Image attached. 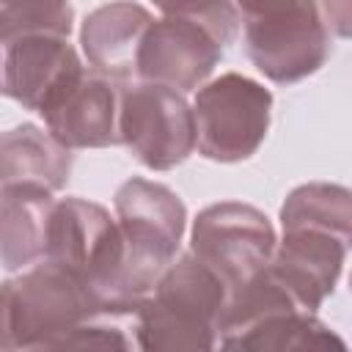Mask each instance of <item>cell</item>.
Wrapping results in <instances>:
<instances>
[{
  "label": "cell",
  "mask_w": 352,
  "mask_h": 352,
  "mask_svg": "<svg viewBox=\"0 0 352 352\" xmlns=\"http://www.w3.org/2000/svg\"><path fill=\"white\" fill-rule=\"evenodd\" d=\"M226 283L190 250L176 256L135 308V341L148 352L214 349Z\"/></svg>",
  "instance_id": "7a4b0ae2"
},
{
  "label": "cell",
  "mask_w": 352,
  "mask_h": 352,
  "mask_svg": "<svg viewBox=\"0 0 352 352\" xmlns=\"http://www.w3.org/2000/svg\"><path fill=\"white\" fill-rule=\"evenodd\" d=\"M38 116L66 148H107L118 143V91L113 80L96 72H82Z\"/></svg>",
  "instance_id": "7c38bea8"
},
{
  "label": "cell",
  "mask_w": 352,
  "mask_h": 352,
  "mask_svg": "<svg viewBox=\"0 0 352 352\" xmlns=\"http://www.w3.org/2000/svg\"><path fill=\"white\" fill-rule=\"evenodd\" d=\"M118 143L151 170H170L195 151V118L187 99L157 82L118 94Z\"/></svg>",
  "instance_id": "ba28073f"
},
{
  "label": "cell",
  "mask_w": 352,
  "mask_h": 352,
  "mask_svg": "<svg viewBox=\"0 0 352 352\" xmlns=\"http://www.w3.org/2000/svg\"><path fill=\"white\" fill-rule=\"evenodd\" d=\"M44 258L74 275L102 308L135 311L121 297L124 242L116 217L88 198H60L47 223Z\"/></svg>",
  "instance_id": "8992f818"
},
{
  "label": "cell",
  "mask_w": 352,
  "mask_h": 352,
  "mask_svg": "<svg viewBox=\"0 0 352 352\" xmlns=\"http://www.w3.org/2000/svg\"><path fill=\"white\" fill-rule=\"evenodd\" d=\"M280 239L267 261L302 311L316 314L344 272L352 228V195L341 184L308 182L280 206Z\"/></svg>",
  "instance_id": "6da1fadb"
},
{
  "label": "cell",
  "mask_w": 352,
  "mask_h": 352,
  "mask_svg": "<svg viewBox=\"0 0 352 352\" xmlns=\"http://www.w3.org/2000/svg\"><path fill=\"white\" fill-rule=\"evenodd\" d=\"M72 176V148L36 124H19L0 135V187L38 184L63 190Z\"/></svg>",
  "instance_id": "9a60e30c"
},
{
  "label": "cell",
  "mask_w": 352,
  "mask_h": 352,
  "mask_svg": "<svg viewBox=\"0 0 352 352\" xmlns=\"http://www.w3.org/2000/svg\"><path fill=\"white\" fill-rule=\"evenodd\" d=\"M154 16L132 0L94 8L80 25V47L88 66L107 80H135L138 50Z\"/></svg>",
  "instance_id": "4fadbf2b"
},
{
  "label": "cell",
  "mask_w": 352,
  "mask_h": 352,
  "mask_svg": "<svg viewBox=\"0 0 352 352\" xmlns=\"http://www.w3.org/2000/svg\"><path fill=\"white\" fill-rule=\"evenodd\" d=\"M322 19L327 30L333 28L336 36L346 38L349 36V0H322Z\"/></svg>",
  "instance_id": "ac0fdd59"
},
{
  "label": "cell",
  "mask_w": 352,
  "mask_h": 352,
  "mask_svg": "<svg viewBox=\"0 0 352 352\" xmlns=\"http://www.w3.org/2000/svg\"><path fill=\"white\" fill-rule=\"evenodd\" d=\"M85 72L69 36L25 33L0 41V94L41 113Z\"/></svg>",
  "instance_id": "30bf717a"
},
{
  "label": "cell",
  "mask_w": 352,
  "mask_h": 352,
  "mask_svg": "<svg viewBox=\"0 0 352 352\" xmlns=\"http://www.w3.org/2000/svg\"><path fill=\"white\" fill-rule=\"evenodd\" d=\"M223 349H242V352H289V349H338L344 352L346 344L338 333H333L316 314L308 311H278L256 319L236 336L220 344Z\"/></svg>",
  "instance_id": "2e32d148"
},
{
  "label": "cell",
  "mask_w": 352,
  "mask_h": 352,
  "mask_svg": "<svg viewBox=\"0 0 352 352\" xmlns=\"http://www.w3.org/2000/svg\"><path fill=\"white\" fill-rule=\"evenodd\" d=\"M52 204V190L38 184L0 187V264L8 272L44 258Z\"/></svg>",
  "instance_id": "5bb4252c"
},
{
  "label": "cell",
  "mask_w": 352,
  "mask_h": 352,
  "mask_svg": "<svg viewBox=\"0 0 352 352\" xmlns=\"http://www.w3.org/2000/svg\"><path fill=\"white\" fill-rule=\"evenodd\" d=\"M245 52L272 82L311 77L330 58V30L316 0H234Z\"/></svg>",
  "instance_id": "5b68a950"
},
{
  "label": "cell",
  "mask_w": 352,
  "mask_h": 352,
  "mask_svg": "<svg viewBox=\"0 0 352 352\" xmlns=\"http://www.w3.org/2000/svg\"><path fill=\"white\" fill-rule=\"evenodd\" d=\"M275 239V228L261 209L242 201H220L192 220L190 253L234 292L270 261Z\"/></svg>",
  "instance_id": "9c48e42d"
},
{
  "label": "cell",
  "mask_w": 352,
  "mask_h": 352,
  "mask_svg": "<svg viewBox=\"0 0 352 352\" xmlns=\"http://www.w3.org/2000/svg\"><path fill=\"white\" fill-rule=\"evenodd\" d=\"M226 47L198 22L182 16L154 19L138 50V80L168 85L179 94L201 88Z\"/></svg>",
  "instance_id": "8fae6325"
},
{
  "label": "cell",
  "mask_w": 352,
  "mask_h": 352,
  "mask_svg": "<svg viewBox=\"0 0 352 352\" xmlns=\"http://www.w3.org/2000/svg\"><path fill=\"white\" fill-rule=\"evenodd\" d=\"M113 206L124 242L121 297L138 308L162 270L176 258L187 228V209L170 187L140 176L126 179L116 190Z\"/></svg>",
  "instance_id": "277c9868"
},
{
  "label": "cell",
  "mask_w": 352,
  "mask_h": 352,
  "mask_svg": "<svg viewBox=\"0 0 352 352\" xmlns=\"http://www.w3.org/2000/svg\"><path fill=\"white\" fill-rule=\"evenodd\" d=\"M102 305L74 275L38 258L0 283V349H58Z\"/></svg>",
  "instance_id": "3957f363"
},
{
  "label": "cell",
  "mask_w": 352,
  "mask_h": 352,
  "mask_svg": "<svg viewBox=\"0 0 352 352\" xmlns=\"http://www.w3.org/2000/svg\"><path fill=\"white\" fill-rule=\"evenodd\" d=\"M270 116V88L239 72H226L195 88V148L212 162L250 160L267 138Z\"/></svg>",
  "instance_id": "52a82bcc"
},
{
  "label": "cell",
  "mask_w": 352,
  "mask_h": 352,
  "mask_svg": "<svg viewBox=\"0 0 352 352\" xmlns=\"http://www.w3.org/2000/svg\"><path fill=\"white\" fill-rule=\"evenodd\" d=\"M165 16H182L204 25L223 47L236 41L239 14L231 0H151Z\"/></svg>",
  "instance_id": "e0dca14e"
}]
</instances>
